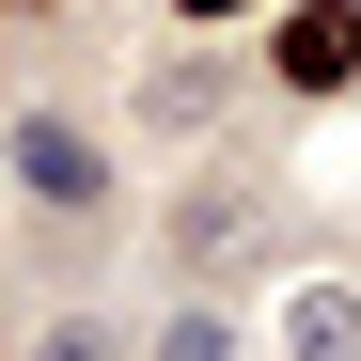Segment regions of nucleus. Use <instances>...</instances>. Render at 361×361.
Returning <instances> with one entry per match:
<instances>
[{"instance_id":"1","label":"nucleus","mask_w":361,"mask_h":361,"mask_svg":"<svg viewBox=\"0 0 361 361\" xmlns=\"http://www.w3.org/2000/svg\"><path fill=\"white\" fill-rule=\"evenodd\" d=\"M0 157H16V189L63 204V220H94L110 189H126V173L94 157V126H63V110H0Z\"/></svg>"},{"instance_id":"2","label":"nucleus","mask_w":361,"mask_h":361,"mask_svg":"<svg viewBox=\"0 0 361 361\" xmlns=\"http://www.w3.org/2000/svg\"><path fill=\"white\" fill-rule=\"evenodd\" d=\"M252 220H267V173H204V189L173 204V267H189V283H235Z\"/></svg>"},{"instance_id":"3","label":"nucleus","mask_w":361,"mask_h":361,"mask_svg":"<svg viewBox=\"0 0 361 361\" xmlns=\"http://www.w3.org/2000/svg\"><path fill=\"white\" fill-rule=\"evenodd\" d=\"M235 110H252V63H220V47H189V63L142 79V126H157V142H220Z\"/></svg>"},{"instance_id":"4","label":"nucleus","mask_w":361,"mask_h":361,"mask_svg":"<svg viewBox=\"0 0 361 361\" xmlns=\"http://www.w3.org/2000/svg\"><path fill=\"white\" fill-rule=\"evenodd\" d=\"M267 79L283 94H345L361 79V0H298V16L267 32Z\"/></svg>"},{"instance_id":"5","label":"nucleus","mask_w":361,"mask_h":361,"mask_svg":"<svg viewBox=\"0 0 361 361\" xmlns=\"http://www.w3.org/2000/svg\"><path fill=\"white\" fill-rule=\"evenodd\" d=\"M283 361H361V283L345 267H314V283L283 298Z\"/></svg>"},{"instance_id":"6","label":"nucleus","mask_w":361,"mask_h":361,"mask_svg":"<svg viewBox=\"0 0 361 361\" xmlns=\"http://www.w3.org/2000/svg\"><path fill=\"white\" fill-rule=\"evenodd\" d=\"M157 361H235V314H204V298H189V314H173V345Z\"/></svg>"},{"instance_id":"7","label":"nucleus","mask_w":361,"mask_h":361,"mask_svg":"<svg viewBox=\"0 0 361 361\" xmlns=\"http://www.w3.org/2000/svg\"><path fill=\"white\" fill-rule=\"evenodd\" d=\"M32 361H110V330H47V345H32Z\"/></svg>"},{"instance_id":"8","label":"nucleus","mask_w":361,"mask_h":361,"mask_svg":"<svg viewBox=\"0 0 361 361\" xmlns=\"http://www.w3.org/2000/svg\"><path fill=\"white\" fill-rule=\"evenodd\" d=\"M173 16H189V32H235V16H252V0H173Z\"/></svg>"},{"instance_id":"9","label":"nucleus","mask_w":361,"mask_h":361,"mask_svg":"<svg viewBox=\"0 0 361 361\" xmlns=\"http://www.w3.org/2000/svg\"><path fill=\"white\" fill-rule=\"evenodd\" d=\"M0 16H63V0H0Z\"/></svg>"}]
</instances>
